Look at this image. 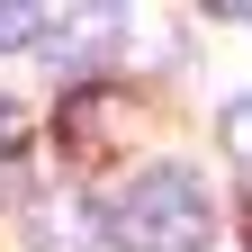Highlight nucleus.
I'll list each match as a JSON object with an SVG mask.
<instances>
[{"instance_id":"2","label":"nucleus","mask_w":252,"mask_h":252,"mask_svg":"<svg viewBox=\"0 0 252 252\" xmlns=\"http://www.w3.org/2000/svg\"><path fill=\"white\" fill-rule=\"evenodd\" d=\"M18 153H27V108L0 99V171H18Z\"/></svg>"},{"instance_id":"3","label":"nucleus","mask_w":252,"mask_h":252,"mask_svg":"<svg viewBox=\"0 0 252 252\" xmlns=\"http://www.w3.org/2000/svg\"><path fill=\"white\" fill-rule=\"evenodd\" d=\"M45 9H18V0H0V45H36Z\"/></svg>"},{"instance_id":"4","label":"nucleus","mask_w":252,"mask_h":252,"mask_svg":"<svg viewBox=\"0 0 252 252\" xmlns=\"http://www.w3.org/2000/svg\"><path fill=\"white\" fill-rule=\"evenodd\" d=\"M243 234H252V198H243Z\"/></svg>"},{"instance_id":"1","label":"nucleus","mask_w":252,"mask_h":252,"mask_svg":"<svg viewBox=\"0 0 252 252\" xmlns=\"http://www.w3.org/2000/svg\"><path fill=\"white\" fill-rule=\"evenodd\" d=\"M117 252H198L207 243V189L189 171H135L108 207Z\"/></svg>"}]
</instances>
